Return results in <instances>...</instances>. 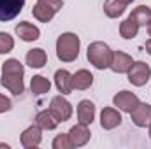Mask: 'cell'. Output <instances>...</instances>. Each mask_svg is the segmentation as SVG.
I'll list each match as a JSON object with an SVG mask.
<instances>
[{
	"mask_svg": "<svg viewBox=\"0 0 151 149\" xmlns=\"http://www.w3.org/2000/svg\"><path fill=\"white\" fill-rule=\"evenodd\" d=\"M69 137H70V140H72V146L74 148H81V146H84L88 140H90V130H88V125H76L70 128V132H69Z\"/></svg>",
	"mask_w": 151,
	"mask_h": 149,
	"instance_id": "12",
	"label": "cell"
},
{
	"mask_svg": "<svg viewBox=\"0 0 151 149\" xmlns=\"http://www.w3.org/2000/svg\"><path fill=\"white\" fill-rule=\"evenodd\" d=\"M130 16L139 23V27H146V25L151 21V9L148 7V5H139L137 9L132 11Z\"/></svg>",
	"mask_w": 151,
	"mask_h": 149,
	"instance_id": "23",
	"label": "cell"
},
{
	"mask_svg": "<svg viewBox=\"0 0 151 149\" xmlns=\"http://www.w3.org/2000/svg\"><path fill=\"white\" fill-rule=\"evenodd\" d=\"M150 137H151V125H150Z\"/></svg>",
	"mask_w": 151,
	"mask_h": 149,
	"instance_id": "30",
	"label": "cell"
},
{
	"mask_svg": "<svg viewBox=\"0 0 151 149\" xmlns=\"http://www.w3.org/2000/svg\"><path fill=\"white\" fill-rule=\"evenodd\" d=\"M113 102L118 109H121L125 112H132V109H135V105L139 104V98L132 91H119L118 95H114Z\"/></svg>",
	"mask_w": 151,
	"mask_h": 149,
	"instance_id": "9",
	"label": "cell"
},
{
	"mask_svg": "<svg viewBox=\"0 0 151 149\" xmlns=\"http://www.w3.org/2000/svg\"><path fill=\"white\" fill-rule=\"evenodd\" d=\"M16 34H18V37L21 39V40H25V42H34L40 35L37 27L32 25V23H28V21H21L19 25H16Z\"/></svg>",
	"mask_w": 151,
	"mask_h": 149,
	"instance_id": "13",
	"label": "cell"
},
{
	"mask_svg": "<svg viewBox=\"0 0 151 149\" xmlns=\"http://www.w3.org/2000/svg\"><path fill=\"white\" fill-rule=\"evenodd\" d=\"M11 100L7 98V97H4V95H0V112H7L11 111Z\"/></svg>",
	"mask_w": 151,
	"mask_h": 149,
	"instance_id": "26",
	"label": "cell"
},
{
	"mask_svg": "<svg viewBox=\"0 0 151 149\" xmlns=\"http://www.w3.org/2000/svg\"><path fill=\"white\" fill-rule=\"evenodd\" d=\"M150 75H151V69L148 63L135 62V63H132V67L128 70V81L135 86H144L150 81Z\"/></svg>",
	"mask_w": 151,
	"mask_h": 149,
	"instance_id": "6",
	"label": "cell"
},
{
	"mask_svg": "<svg viewBox=\"0 0 151 149\" xmlns=\"http://www.w3.org/2000/svg\"><path fill=\"white\" fill-rule=\"evenodd\" d=\"M148 34H150V37H151V21L148 23Z\"/></svg>",
	"mask_w": 151,
	"mask_h": 149,
	"instance_id": "29",
	"label": "cell"
},
{
	"mask_svg": "<svg viewBox=\"0 0 151 149\" xmlns=\"http://www.w3.org/2000/svg\"><path fill=\"white\" fill-rule=\"evenodd\" d=\"M88 62L91 65H95L97 69H109L111 67V62H113V51L107 44L97 40V42H91L88 46Z\"/></svg>",
	"mask_w": 151,
	"mask_h": 149,
	"instance_id": "3",
	"label": "cell"
},
{
	"mask_svg": "<svg viewBox=\"0 0 151 149\" xmlns=\"http://www.w3.org/2000/svg\"><path fill=\"white\" fill-rule=\"evenodd\" d=\"M46 62H47L46 51L40 49V47H37V49H30V51L27 53V65H30L32 69H40V67H44Z\"/></svg>",
	"mask_w": 151,
	"mask_h": 149,
	"instance_id": "17",
	"label": "cell"
},
{
	"mask_svg": "<svg viewBox=\"0 0 151 149\" xmlns=\"http://www.w3.org/2000/svg\"><path fill=\"white\" fill-rule=\"evenodd\" d=\"M132 116V121L135 126H141V128H146L151 125V105L150 104H137L135 109H132L130 112Z\"/></svg>",
	"mask_w": 151,
	"mask_h": 149,
	"instance_id": "8",
	"label": "cell"
},
{
	"mask_svg": "<svg viewBox=\"0 0 151 149\" xmlns=\"http://www.w3.org/2000/svg\"><path fill=\"white\" fill-rule=\"evenodd\" d=\"M125 4L121 0H106L104 4V12L109 16V18H118L125 12Z\"/></svg>",
	"mask_w": 151,
	"mask_h": 149,
	"instance_id": "21",
	"label": "cell"
},
{
	"mask_svg": "<svg viewBox=\"0 0 151 149\" xmlns=\"http://www.w3.org/2000/svg\"><path fill=\"white\" fill-rule=\"evenodd\" d=\"M121 2H123V4H125V5H128V4H132V2H134V0H121Z\"/></svg>",
	"mask_w": 151,
	"mask_h": 149,
	"instance_id": "28",
	"label": "cell"
},
{
	"mask_svg": "<svg viewBox=\"0 0 151 149\" xmlns=\"http://www.w3.org/2000/svg\"><path fill=\"white\" fill-rule=\"evenodd\" d=\"M91 84H93V75L84 69L77 70L72 75V88H76V90H88Z\"/></svg>",
	"mask_w": 151,
	"mask_h": 149,
	"instance_id": "18",
	"label": "cell"
},
{
	"mask_svg": "<svg viewBox=\"0 0 151 149\" xmlns=\"http://www.w3.org/2000/svg\"><path fill=\"white\" fill-rule=\"evenodd\" d=\"M146 51L151 54V39H150V40H146Z\"/></svg>",
	"mask_w": 151,
	"mask_h": 149,
	"instance_id": "27",
	"label": "cell"
},
{
	"mask_svg": "<svg viewBox=\"0 0 151 149\" xmlns=\"http://www.w3.org/2000/svg\"><path fill=\"white\" fill-rule=\"evenodd\" d=\"M77 119L81 125H91L95 119V105L90 100H81L77 105Z\"/></svg>",
	"mask_w": 151,
	"mask_h": 149,
	"instance_id": "14",
	"label": "cell"
},
{
	"mask_svg": "<svg viewBox=\"0 0 151 149\" xmlns=\"http://www.w3.org/2000/svg\"><path fill=\"white\" fill-rule=\"evenodd\" d=\"M40 139H42V133H40V126L39 125H32L28 126L23 133H21V146L27 149L37 148L40 144Z\"/></svg>",
	"mask_w": 151,
	"mask_h": 149,
	"instance_id": "11",
	"label": "cell"
},
{
	"mask_svg": "<svg viewBox=\"0 0 151 149\" xmlns=\"http://www.w3.org/2000/svg\"><path fill=\"white\" fill-rule=\"evenodd\" d=\"M55 84H56V90L62 95H67V93H70L74 90L72 88V75L69 74L67 70H63V69L56 70V74H55Z\"/></svg>",
	"mask_w": 151,
	"mask_h": 149,
	"instance_id": "16",
	"label": "cell"
},
{
	"mask_svg": "<svg viewBox=\"0 0 151 149\" xmlns=\"http://www.w3.org/2000/svg\"><path fill=\"white\" fill-rule=\"evenodd\" d=\"M81 40L76 34H62L56 40V56L62 62H74L79 56Z\"/></svg>",
	"mask_w": 151,
	"mask_h": 149,
	"instance_id": "2",
	"label": "cell"
},
{
	"mask_svg": "<svg viewBox=\"0 0 151 149\" xmlns=\"http://www.w3.org/2000/svg\"><path fill=\"white\" fill-rule=\"evenodd\" d=\"M23 74H25V69L23 65L19 63V60H7L4 65H2V86L7 88L11 93L14 95H21L25 91V84H23Z\"/></svg>",
	"mask_w": 151,
	"mask_h": 149,
	"instance_id": "1",
	"label": "cell"
},
{
	"mask_svg": "<svg viewBox=\"0 0 151 149\" xmlns=\"http://www.w3.org/2000/svg\"><path fill=\"white\" fill-rule=\"evenodd\" d=\"M70 148H74V146H72V140H70L69 133H60V135L55 137L53 149H70Z\"/></svg>",
	"mask_w": 151,
	"mask_h": 149,
	"instance_id": "24",
	"label": "cell"
},
{
	"mask_svg": "<svg viewBox=\"0 0 151 149\" xmlns=\"http://www.w3.org/2000/svg\"><path fill=\"white\" fill-rule=\"evenodd\" d=\"M49 111L56 117L58 123H63V121H69L70 119V116H72V105L69 104V100H65L62 95H58V97H53L51 98Z\"/></svg>",
	"mask_w": 151,
	"mask_h": 149,
	"instance_id": "5",
	"label": "cell"
},
{
	"mask_svg": "<svg viewBox=\"0 0 151 149\" xmlns=\"http://www.w3.org/2000/svg\"><path fill=\"white\" fill-rule=\"evenodd\" d=\"M25 0H0V21H11L23 11Z\"/></svg>",
	"mask_w": 151,
	"mask_h": 149,
	"instance_id": "7",
	"label": "cell"
},
{
	"mask_svg": "<svg viewBox=\"0 0 151 149\" xmlns=\"http://www.w3.org/2000/svg\"><path fill=\"white\" fill-rule=\"evenodd\" d=\"M119 123H121V114L116 111V109L106 107L102 111V114H100V125H102L104 130H113Z\"/></svg>",
	"mask_w": 151,
	"mask_h": 149,
	"instance_id": "15",
	"label": "cell"
},
{
	"mask_svg": "<svg viewBox=\"0 0 151 149\" xmlns=\"http://www.w3.org/2000/svg\"><path fill=\"white\" fill-rule=\"evenodd\" d=\"M62 5H63L62 0H37L35 7L32 9V14L40 23H47L62 9Z\"/></svg>",
	"mask_w": 151,
	"mask_h": 149,
	"instance_id": "4",
	"label": "cell"
},
{
	"mask_svg": "<svg viewBox=\"0 0 151 149\" xmlns=\"http://www.w3.org/2000/svg\"><path fill=\"white\" fill-rule=\"evenodd\" d=\"M139 23L132 18V16H128L121 25H119V35L123 39H134L137 35V32H139Z\"/></svg>",
	"mask_w": 151,
	"mask_h": 149,
	"instance_id": "19",
	"label": "cell"
},
{
	"mask_svg": "<svg viewBox=\"0 0 151 149\" xmlns=\"http://www.w3.org/2000/svg\"><path fill=\"white\" fill-rule=\"evenodd\" d=\"M12 47H14V39L5 32H0V54L11 53Z\"/></svg>",
	"mask_w": 151,
	"mask_h": 149,
	"instance_id": "25",
	"label": "cell"
},
{
	"mask_svg": "<svg viewBox=\"0 0 151 149\" xmlns=\"http://www.w3.org/2000/svg\"><path fill=\"white\" fill-rule=\"evenodd\" d=\"M49 88H51V82H49L46 77H42V75H35V77H32L30 90H32L34 95H44V93L49 91Z\"/></svg>",
	"mask_w": 151,
	"mask_h": 149,
	"instance_id": "22",
	"label": "cell"
},
{
	"mask_svg": "<svg viewBox=\"0 0 151 149\" xmlns=\"http://www.w3.org/2000/svg\"><path fill=\"white\" fill-rule=\"evenodd\" d=\"M35 125L40 126V130H55L56 125H58V121L51 114V111H42L35 116Z\"/></svg>",
	"mask_w": 151,
	"mask_h": 149,
	"instance_id": "20",
	"label": "cell"
},
{
	"mask_svg": "<svg viewBox=\"0 0 151 149\" xmlns=\"http://www.w3.org/2000/svg\"><path fill=\"white\" fill-rule=\"evenodd\" d=\"M132 63H134V60H132L130 54H127L123 51H113V62H111L109 69L116 74H125V72L130 70Z\"/></svg>",
	"mask_w": 151,
	"mask_h": 149,
	"instance_id": "10",
	"label": "cell"
}]
</instances>
